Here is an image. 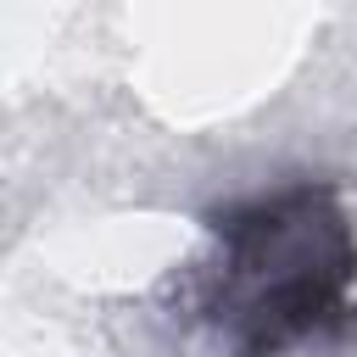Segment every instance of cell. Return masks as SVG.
<instances>
[{
	"mask_svg": "<svg viewBox=\"0 0 357 357\" xmlns=\"http://www.w3.org/2000/svg\"><path fill=\"white\" fill-rule=\"evenodd\" d=\"M223 245L206 312L229 329L234 357H273L290 340L346 324L357 234L329 184L257 195L212 218Z\"/></svg>",
	"mask_w": 357,
	"mask_h": 357,
	"instance_id": "obj_1",
	"label": "cell"
}]
</instances>
